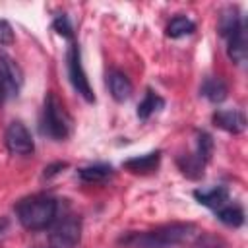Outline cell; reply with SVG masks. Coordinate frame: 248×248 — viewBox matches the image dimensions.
Instances as JSON below:
<instances>
[{
  "label": "cell",
  "instance_id": "20",
  "mask_svg": "<svg viewBox=\"0 0 248 248\" xmlns=\"http://www.w3.org/2000/svg\"><path fill=\"white\" fill-rule=\"evenodd\" d=\"M52 29H54L58 35H62V37H72V25H70V21H68L66 16H58V17L52 21Z\"/></svg>",
  "mask_w": 248,
  "mask_h": 248
},
{
  "label": "cell",
  "instance_id": "14",
  "mask_svg": "<svg viewBox=\"0 0 248 248\" xmlns=\"http://www.w3.org/2000/svg\"><path fill=\"white\" fill-rule=\"evenodd\" d=\"M242 23H244V19H242V16L238 14V10H236V8H227V10H223L221 16H219V35H221L223 39H227V37L232 35Z\"/></svg>",
  "mask_w": 248,
  "mask_h": 248
},
{
  "label": "cell",
  "instance_id": "18",
  "mask_svg": "<svg viewBox=\"0 0 248 248\" xmlns=\"http://www.w3.org/2000/svg\"><path fill=\"white\" fill-rule=\"evenodd\" d=\"M110 174H112L110 165H103V163H97V165H89V167L79 169V178L83 182H103Z\"/></svg>",
  "mask_w": 248,
  "mask_h": 248
},
{
  "label": "cell",
  "instance_id": "13",
  "mask_svg": "<svg viewBox=\"0 0 248 248\" xmlns=\"http://www.w3.org/2000/svg\"><path fill=\"white\" fill-rule=\"evenodd\" d=\"M200 91H202V95H203L209 103H215V105H217V103H223V101L227 99V93H229L225 81L219 79V78H205Z\"/></svg>",
  "mask_w": 248,
  "mask_h": 248
},
{
  "label": "cell",
  "instance_id": "3",
  "mask_svg": "<svg viewBox=\"0 0 248 248\" xmlns=\"http://www.w3.org/2000/svg\"><path fill=\"white\" fill-rule=\"evenodd\" d=\"M41 132L54 141H62L72 134V118L54 93H46L45 97Z\"/></svg>",
  "mask_w": 248,
  "mask_h": 248
},
{
  "label": "cell",
  "instance_id": "17",
  "mask_svg": "<svg viewBox=\"0 0 248 248\" xmlns=\"http://www.w3.org/2000/svg\"><path fill=\"white\" fill-rule=\"evenodd\" d=\"M163 105H165V101H163L155 91L147 89L143 101L138 105V118H140V120H147V118H149L155 110H159Z\"/></svg>",
  "mask_w": 248,
  "mask_h": 248
},
{
  "label": "cell",
  "instance_id": "5",
  "mask_svg": "<svg viewBox=\"0 0 248 248\" xmlns=\"http://www.w3.org/2000/svg\"><path fill=\"white\" fill-rule=\"evenodd\" d=\"M66 66H68V78H70L74 89H76L87 103H93V101H95V95H93V89H91V85H89L87 74H85L83 64H81L79 46H78L76 43L70 45V48H68V54H66Z\"/></svg>",
  "mask_w": 248,
  "mask_h": 248
},
{
  "label": "cell",
  "instance_id": "1",
  "mask_svg": "<svg viewBox=\"0 0 248 248\" xmlns=\"http://www.w3.org/2000/svg\"><path fill=\"white\" fill-rule=\"evenodd\" d=\"M196 232L192 223H170L147 232H132L120 238V244L128 248H174L186 242Z\"/></svg>",
  "mask_w": 248,
  "mask_h": 248
},
{
  "label": "cell",
  "instance_id": "7",
  "mask_svg": "<svg viewBox=\"0 0 248 248\" xmlns=\"http://www.w3.org/2000/svg\"><path fill=\"white\" fill-rule=\"evenodd\" d=\"M4 141H6L8 151L14 155L27 157V155H33V151H35V141H33L31 132L27 130V126L23 122H17V120L6 128Z\"/></svg>",
  "mask_w": 248,
  "mask_h": 248
},
{
  "label": "cell",
  "instance_id": "12",
  "mask_svg": "<svg viewBox=\"0 0 248 248\" xmlns=\"http://www.w3.org/2000/svg\"><path fill=\"white\" fill-rule=\"evenodd\" d=\"M194 198L198 200V203L211 207L213 211H217L219 207L229 203V190L225 186H213L209 190H196Z\"/></svg>",
  "mask_w": 248,
  "mask_h": 248
},
{
  "label": "cell",
  "instance_id": "8",
  "mask_svg": "<svg viewBox=\"0 0 248 248\" xmlns=\"http://www.w3.org/2000/svg\"><path fill=\"white\" fill-rule=\"evenodd\" d=\"M213 124L229 134H240L246 128V116L238 108H221L213 114Z\"/></svg>",
  "mask_w": 248,
  "mask_h": 248
},
{
  "label": "cell",
  "instance_id": "9",
  "mask_svg": "<svg viewBox=\"0 0 248 248\" xmlns=\"http://www.w3.org/2000/svg\"><path fill=\"white\" fill-rule=\"evenodd\" d=\"M225 41H227V54H229V58L234 64L242 66L246 62V54H248V31H246V23H242Z\"/></svg>",
  "mask_w": 248,
  "mask_h": 248
},
{
  "label": "cell",
  "instance_id": "16",
  "mask_svg": "<svg viewBox=\"0 0 248 248\" xmlns=\"http://www.w3.org/2000/svg\"><path fill=\"white\" fill-rule=\"evenodd\" d=\"M215 213H217V219L229 227H240L244 223V211L236 203H227V205L219 207Z\"/></svg>",
  "mask_w": 248,
  "mask_h": 248
},
{
  "label": "cell",
  "instance_id": "4",
  "mask_svg": "<svg viewBox=\"0 0 248 248\" xmlns=\"http://www.w3.org/2000/svg\"><path fill=\"white\" fill-rule=\"evenodd\" d=\"M23 83V74L17 62L8 56L4 50H0V105H4L8 99L16 97L19 93V87Z\"/></svg>",
  "mask_w": 248,
  "mask_h": 248
},
{
  "label": "cell",
  "instance_id": "11",
  "mask_svg": "<svg viewBox=\"0 0 248 248\" xmlns=\"http://www.w3.org/2000/svg\"><path fill=\"white\" fill-rule=\"evenodd\" d=\"M159 161H161V151H151V153H145V155L126 159L122 163V167L130 172H136V174H147V172H153L159 167Z\"/></svg>",
  "mask_w": 248,
  "mask_h": 248
},
{
  "label": "cell",
  "instance_id": "2",
  "mask_svg": "<svg viewBox=\"0 0 248 248\" xmlns=\"http://www.w3.org/2000/svg\"><path fill=\"white\" fill-rule=\"evenodd\" d=\"M58 213V202L46 194H33L17 202L16 215L23 229L43 231L50 227Z\"/></svg>",
  "mask_w": 248,
  "mask_h": 248
},
{
  "label": "cell",
  "instance_id": "15",
  "mask_svg": "<svg viewBox=\"0 0 248 248\" xmlns=\"http://www.w3.org/2000/svg\"><path fill=\"white\" fill-rule=\"evenodd\" d=\"M165 31H167V37L180 39V37H186V35L194 33L196 31V23L190 17H186V16H176V17H172L169 21V25H167Z\"/></svg>",
  "mask_w": 248,
  "mask_h": 248
},
{
  "label": "cell",
  "instance_id": "19",
  "mask_svg": "<svg viewBox=\"0 0 248 248\" xmlns=\"http://www.w3.org/2000/svg\"><path fill=\"white\" fill-rule=\"evenodd\" d=\"M211 153H213V138L203 130L196 132V153H194V157L198 161H202L203 165H207V161L211 159Z\"/></svg>",
  "mask_w": 248,
  "mask_h": 248
},
{
  "label": "cell",
  "instance_id": "22",
  "mask_svg": "<svg viewBox=\"0 0 248 248\" xmlns=\"http://www.w3.org/2000/svg\"><path fill=\"white\" fill-rule=\"evenodd\" d=\"M64 167H66V163L50 165V167H46V169H45V176H52V174H56V172H58V169H64Z\"/></svg>",
  "mask_w": 248,
  "mask_h": 248
},
{
  "label": "cell",
  "instance_id": "21",
  "mask_svg": "<svg viewBox=\"0 0 248 248\" xmlns=\"http://www.w3.org/2000/svg\"><path fill=\"white\" fill-rule=\"evenodd\" d=\"M14 43V31L6 19H0V46Z\"/></svg>",
  "mask_w": 248,
  "mask_h": 248
},
{
  "label": "cell",
  "instance_id": "10",
  "mask_svg": "<svg viewBox=\"0 0 248 248\" xmlns=\"http://www.w3.org/2000/svg\"><path fill=\"white\" fill-rule=\"evenodd\" d=\"M107 85H108V91H110L112 99L118 101V103L128 101L130 95H132V89H134L128 76L122 74L120 70H110L107 74Z\"/></svg>",
  "mask_w": 248,
  "mask_h": 248
},
{
  "label": "cell",
  "instance_id": "6",
  "mask_svg": "<svg viewBox=\"0 0 248 248\" xmlns=\"http://www.w3.org/2000/svg\"><path fill=\"white\" fill-rule=\"evenodd\" d=\"M81 238V221L74 215L62 219L48 234V248H76Z\"/></svg>",
  "mask_w": 248,
  "mask_h": 248
}]
</instances>
